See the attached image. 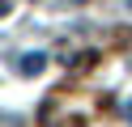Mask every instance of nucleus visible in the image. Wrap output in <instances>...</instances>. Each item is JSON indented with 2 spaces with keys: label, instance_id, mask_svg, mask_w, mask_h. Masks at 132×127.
Masks as SVG:
<instances>
[{
  "label": "nucleus",
  "instance_id": "1",
  "mask_svg": "<svg viewBox=\"0 0 132 127\" xmlns=\"http://www.w3.org/2000/svg\"><path fill=\"white\" fill-rule=\"evenodd\" d=\"M43 68H47V55H43V51H26L21 64H17V72H21V76H38Z\"/></svg>",
  "mask_w": 132,
  "mask_h": 127
},
{
  "label": "nucleus",
  "instance_id": "2",
  "mask_svg": "<svg viewBox=\"0 0 132 127\" xmlns=\"http://www.w3.org/2000/svg\"><path fill=\"white\" fill-rule=\"evenodd\" d=\"M119 114H123V119H132V97H128V102L119 106Z\"/></svg>",
  "mask_w": 132,
  "mask_h": 127
},
{
  "label": "nucleus",
  "instance_id": "3",
  "mask_svg": "<svg viewBox=\"0 0 132 127\" xmlns=\"http://www.w3.org/2000/svg\"><path fill=\"white\" fill-rule=\"evenodd\" d=\"M4 8H9V4H4V0H0V13H4Z\"/></svg>",
  "mask_w": 132,
  "mask_h": 127
},
{
  "label": "nucleus",
  "instance_id": "4",
  "mask_svg": "<svg viewBox=\"0 0 132 127\" xmlns=\"http://www.w3.org/2000/svg\"><path fill=\"white\" fill-rule=\"evenodd\" d=\"M77 4H81V0H77Z\"/></svg>",
  "mask_w": 132,
  "mask_h": 127
}]
</instances>
